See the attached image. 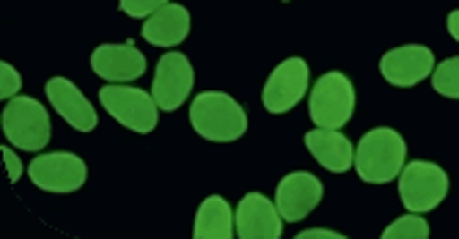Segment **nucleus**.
Masks as SVG:
<instances>
[{
    "label": "nucleus",
    "mask_w": 459,
    "mask_h": 239,
    "mask_svg": "<svg viewBox=\"0 0 459 239\" xmlns=\"http://www.w3.org/2000/svg\"><path fill=\"white\" fill-rule=\"evenodd\" d=\"M407 157L404 138L391 127H377L360 138L355 168L358 176L368 184H385L391 179H399Z\"/></svg>",
    "instance_id": "f03ea898"
},
{
    "label": "nucleus",
    "mask_w": 459,
    "mask_h": 239,
    "mask_svg": "<svg viewBox=\"0 0 459 239\" xmlns=\"http://www.w3.org/2000/svg\"><path fill=\"white\" fill-rule=\"evenodd\" d=\"M0 154H4V163H6V171H9V182L14 184V182H20V176H22V163H20V157L12 151V149H0Z\"/></svg>",
    "instance_id": "4be33fe9"
},
{
    "label": "nucleus",
    "mask_w": 459,
    "mask_h": 239,
    "mask_svg": "<svg viewBox=\"0 0 459 239\" xmlns=\"http://www.w3.org/2000/svg\"><path fill=\"white\" fill-rule=\"evenodd\" d=\"M4 132L17 149L41 151L53 135L45 105L33 97H14L4 110Z\"/></svg>",
    "instance_id": "39448f33"
},
{
    "label": "nucleus",
    "mask_w": 459,
    "mask_h": 239,
    "mask_svg": "<svg viewBox=\"0 0 459 239\" xmlns=\"http://www.w3.org/2000/svg\"><path fill=\"white\" fill-rule=\"evenodd\" d=\"M322 192H325L322 182L314 174H306V171L289 174L281 179L275 190V207L286 223H298L311 209H316V204L322 201Z\"/></svg>",
    "instance_id": "9b49d317"
},
{
    "label": "nucleus",
    "mask_w": 459,
    "mask_h": 239,
    "mask_svg": "<svg viewBox=\"0 0 459 239\" xmlns=\"http://www.w3.org/2000/svg\"><path fill=\"white\" fill-rule=\"evenodd\" d=\"M239 239H278L283 234V218L275 204L262 192H247L234 215Z\"/></svg>",
    "instance_id": "f8f14e48"
},
{
    "label": "nucleus",
    "mask_w": 459,
    "mask_h": 239,
    "mask_svg": "<svg viewBox=\"0 0 459 239\" xmlns=\"http://www.w3.org/2000/svg\"><path fill=\"white\" fill-rule=\"evenodd\" d=\"M448 33H451V38L459 42V9L448 14Z\"/></svg>",
    "instance_id": "b1692460"
},
{
    "label": "nucleus",
    "mask_w": 459,
    "mask_h": 239,
    "mask_svg": "<svg viewBox=\"0 0 459 239\" xmlns=\"http://www.w3.org/2000/svg\"><path fill=\"white\" fill-rule=\"evenodd\" d=\"M380 72L391 86L410 89L415 83H421L424 77L435 72V55L424 45H404L394 47L380 58Z\"/></svg>",
    "instance_id": "9d476101"
},
{
    "label": "nucleus",
    "mask_w": 459,
    "mask_h": 239,
    "mask_svg": "<svg viewBox=\"0 0 459 239\" xmlns=\"http://www.w3.org/2000/svg\"><path fill=\"white\" fill-rule=\"evenodd\" d=\"M448 195V174L435 163H410L399 174V198L410 212H432Z\"/></svg>",
    "instance_id": "20e7f679"
},
{
    "label": "nucleus",
    "mask_w": 459,
    "mask_h": 239,
    "mask_svg": "<svg viewBox=\"0 0 459 239\" xmlns=\"http://www.w3.org/2000/svg\"><path fill=\"white\" fill-rule=\"evenodd\" d=\"M306 149L322 168L333 174H344L355 166V149L339 130H311L306 135Z\"/></svg>",
    "instance_id": "dca6fc26"
},
{
    "label": "nucleus",
    "mask_w": 459,
    "mask_h": 239,
    "mask_svg": "<svg viewBox=\"0 0 459 239\" xmlns=\"http://www.w3.org/2000/svg\"><path fill=\"white\" fill-rule=\"evenodd\" d=\"M432 86L440 97L448 99H459V55L443 61L440 66H435L432 72Z\"/></svg>",
    "instance_id": "6ab92c4d"
},
{
    "label": "nucleus",
    "mask_w": 459,
    "mask_h": 239,
    "mask_svg": "<svg viewBox=\"0 0 459 239\" xmlns=\"http://www.w3.org/2000/svg\"><path fill=\"white\" fill-rule=\"evenodd\" d=\"M100 102L121 127H127L138 135H146L157 127L160 105L154 102L152 94L141 89L113 83V86L100 89Z\"/></svg>",
    "instance_id": "423d86ee"
},
{
    "label": "nucleus",
    "mask_w": 459,
    "mask_h": 239,
    "mask_svg": "<svg viewBox=\"0 0 459 239\" xmlns=\"http://www.w3.org/2000/svg\"><path fill=\"white\" fill-rule=\"evenodd\" d=\"M86 163L72 151H56L33 157L28 166V176L39 190L48 192H74L86 184Z\"/></svg>",
    "instance_id": "0eeeda50"
},
{
    "label": "nucleus",
    "mask_w": 459,
    "mask_h": 239,
    "mask_svg": "<svg viewBox=\"0 0 459 239\" xmlns=\"http://www.w3.org/2000/svg\"><path fill=\"white\" fill-rule=\"evenodd\" d=\"M45 94L50 97V105L56 107V113H61V118L66 124H72L77 132H94L97 113L72 80H66V77L48 80Z\"/></svg>",
    "instance_id": "ddd939ff"
},
{
    "label": "nucleus",
    "mask_w": 459,
    "mask_h": 239,
    "mask_svg": "<svg viewBox=\"0 0 459 239\" xmlns=\"http://www.w3.org/2000/svg\"><path fill=\"white\" fill-rule=\"evenodd\" d=\"M190 124L206 141L231 143L245 135L247 113L234 97L223 91H204L190 105Z\"/></svg>",
    "instance_id": "f257e3e1"
},
{
    "label": "nucleus",
    "mask_w": 459,
    "mask_h": 239,
    "mask_svg": "<svg viewBox=\"0 0 459 239\" xmlns=\"http://www.w3.org/2000/svg\"><path fill=\"white\" fill-rule=\"evenodd\" d=\"M283 4H289V0H283Z\"/></svg>",
    "instance_id": "393cba45"
},
{
    "label": "nucleus",
    "mask_w": 459,
    "mask_h": 239,
    "mask_svg": "<svg viewBox=\"0 0 459 239\" xmlns=\"http://www.w3.org/2000/svg\"><path fill=\"white\" fill-rule=\"evenodd\" d=\"M427 236H429V223L421 218V212L404 215L383 231V239H427Z\"/></svg>",
    "instance_id": "a211bd4d"
},
{
    "label": "nucleus",
    "mask_w": 459,
    "mask_h": 239,
    "mask_svg": "<svg viewBox=\"0 0 459 239\" xmlns=\"http://www.w3.org/2000/svg\"><path fill=\"white\" fill-rule=\"evenodd\" d=\"M118 6L127 17L143 20V17H152L157 9L169 6V0H118Z\"/></svg>",
    "instance_id": "aec40b11"
},
{
    "label": "nucleus",
    "mask_w": 459,
    "mask_h": 239,
    "mask_svg": "<svg viewBox=\"0 0 459 239\" xmlns=\"http://www.w3.org/2000/svg\"><path fill=\"white\" fill-rule=\"evenodd\" d=\"M300 239H344V234L330 231V228H308V231H300Z\"/></svg>",
    "instance_id": "5701e85b"
},
{
    "label": "nucleus",
    "mask_w": 459,
    "mask_h": 239,
    "mask_svg": "<svg viewBox=\"0 0 459 239\" xmlns=\"http://www.w3.org/2000/svg\"><path fill=\"white\" fill-rule=\"evenodd\" d=\"M91 69L110 83H127L146 72V55L133 42L127 45H100L91 55Z\"/></svg>",
    "instance_id": "4468645a"
},
{
    "label": "nucleus",
    "mask_w": 459,
    "mask_h": 239,
    "mask_svg": "<svg viewBox=\"0 0 459 239\" xmlns=\"http://www.w3.org/2000/svg\"><path fill=\"white\" fill-rule=\"evenodd\" d=\"M193 80H195V74H193L187 55L165 53L157 64L154 83H152V97L160 105V110L171 113V110L182 107V102L193 91Z\"/></svg>",
    "instance_id": "1a4fd4ad"
},
{
    "label": "nucleus",
    "mask_w": 459,
    "mask_h": 239,
    "mask_svg": "<svg viewBox=\"0 0 459 239\" xmlns=\"http://www.w3.org/2000/svg\"><path fill=\"white\" fill-rule=\"evenodd\" d=\"M20 86H22V77H20V72L12 66V64H0V99H14L17 97V91H20Z\"/></svg>",
    "instance_id": "412c9836"
},
{
    "label": "nucleus",
    "mask_w": 459,
    "mask_h": 239,
    "mask_svg": "<svg viewBox=\"0 0 459 239\" xmlns=\"http://www.w3.org/2000/svg\"><path fill=\"white\" fill-rule=\"evenodd\" d=\"M143 38L154 47H177L190 33V12L179 4H169L157 9L143 22Z\"/></svg>",
    "instance_id": "2eb2a0df"
},
{
    "label": "nucleus",
    "mask_w": 459,
    "mask_h": 239,
    "mask_svg": "<svg viewBox=\"0 0 459 239\" xmlns=\"http://www.w3.org/2000/svg\"><path fill=\"white\" fill-rule=\"evenodd\" d=\"M237 234V223L231 215V207L226 204V198L210 195L195 212V226L193 236L195 239H231Z\"/></svg>",
    "instance_id": "f3484780"
},
{
    "label": "nucleus",
    "mask_w": 459,
    "mask_h": 239,
    "mask_svg": "<svg viewBox=\"0 0 459 239\" xmlns=\"http://www.w3.org/2000/svg\"><path fill=\"white\" fill-rule=\"evenodd\" d=\"M308 91V64L303 58H286L273 69L267 77L264 91H262V105L267 113H289Z\"/></svg>",
    "instance_id": "6e6552de"
},
{
    "label": "nucleus",
    "mask_w": 459,
    "mask_h": 239,
    "mask_svg": "<svg viewBox=\"0 0 459 239\" xmlns=\"http://www.w3.org/2000/svg\"><path fill=\"white\" fill-rule=\"evenodd\" d=\"M355 110V89L350 77L342 72H327L322 74L308 102V115L311 122L322 130H342Z\"/></svg>",
    "instance_id": "7ed1b4c3"
}]
</instances>
